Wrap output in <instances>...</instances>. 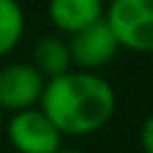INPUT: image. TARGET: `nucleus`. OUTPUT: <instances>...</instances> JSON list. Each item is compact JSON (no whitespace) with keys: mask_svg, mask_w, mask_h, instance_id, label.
I'll return each mask as SVG.
<instances>
[{"mask_svg":"<svg viewBox=\"0 0 153 153\" xmlns=\"http://www.w3.org/2000/svg\"><path fill=\"white\" fill-rule=\"evenodd\" d=\"M139 143L143 153H153V112L143 120L141 129H139Z\"/></svg>","mask_w":153,"mask_h":153,"instance_id":"9","label":"nucleus"},{"mask_svg":"<svg viewBox=\"0 0 153 153\" xmlns=\"http://www.w3.org/2000/svg\"><path fill=\"white\" fill-rule=\"evenodd\" d=\"M0 122H2V110H0Z\"/></svg>","mask_w":153,"mask_h":153,"instance_id":"11","label":"nucleus"},{"mask_svg":"<svg viewBox=\"0 0 153 153\" xmlns=\"http://www.w3.org/2000/svg\"><path fill=\"white\" fill-rule=\"evenodd\" d=\"M55 153H84V151H74V148H60V151H55Z\"/></svg>","mask_w":153,"mask_h":153,"instance_id":"10","label":"nucleus"},{"mask_svg":"<svg viewBox=\"0 0 153 153\" xmlns=\"http://www.w3.org/2000/svg\"><path fill=\"white\" fill-rule=\"evenodd\" d=\"M45 76L31 62H10L0 67V110L17 112L41 100Z\"/></svg>","mask_w":153,"mask_h":153,"instance_id":"5","label":"nucleus"},{"mask_svg":"<svg viewBox=\"0 0 153 153\" xmlns=\"http://www.w3.org/2000/svg\"><path fill=\"white\" fill-rule=\"evenodd\" d=\"M38 105L62 136H88L115 117L117 93L98 72L76 67L45 79Z\"/></svg>","mask_w":153,"mask_h":153,"instance_id":"1","label":"nucleus"},{"mask_svg":"<svg viewBox=\"0 0 153 153\" xmlns=\"http://www.w3.org/2000/svg\"><path fill=\"white\" fill-rule=\"evenodd\" d=\"M67 45H69L72 65L79 69H91V72H98L100 67L110 65L120 50V43L112 29L108 26L105 17L69 33Z\"/></svg>","mask_w":153,"mask_h":153,"instance_id":"4","label":"nucleus"},{"mask_svg":"<svg viewBox=\"0 0 153 153\" xmlns=\"http://www.w3.org/2000/svg\"><path fill=\"white\" fill-rule=\"evenodd\" d=\"M26 31V17L19 0H0V60L7 57Z\"/></svg>","mask_w":153,"mask_h":153,"instance_id":"8","label":"nucleus"},{"mask_svg":"<svg viewBox=\"0 0 153 153\" xmlns=\"http://www.w3.org/2000/svg\"><path fill=\"white\" fill-rule=\"evenodd\" d=\"M7 139L17 153H55L62 148V131L41 110V105L12 112Z\"/></svg>","mask_w":153,"mask_h":153,"instance_id":"3","label":"nucleus"},{"mask_svg":"<svg viewBox=\"0 0 153 153\" xmlns=\"http://www.w3.org/2000/svg\"><path fill=\"white\" fill-rule=\"evenodd\" d=\"M105 17L103 0H48V19L60 33H74Z\"/></svg>","mask_w":153,"mask_h":153,"instance_id":"6","label":"nucleus"},{"mask_svg":"<svg viewBox=\"0 0 153 153\" xmlns=\"http://www.w3.org/2000/svg\"><path fill=\"white\" fill-rule=\"evenodd\" d=\"M105 22L120 48L131 53H153V0H110Z\"/></svg>","mask_w":153,"mask_h":153,"instance_id":"2","label":"nucleus"},{"mask_svg":"<svg viewBox=\"0 0 153 153\" xmlns=\"http://www.w3.org/2000/svg\"><path fill=\"white\" fill-rule=\"evenodd\" d=\"M31 65L45 76H57L67 69H72V55H69V45L65 38L60 36H43L36 41L33 45V60Z\"/></svg>","mask_w":153,"mask_h":153,"instance_id":"7","label":"nucleus"}]
</instances>
